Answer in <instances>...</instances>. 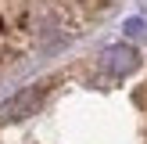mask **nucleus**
I'll return each mask as SVG.
<instances>
[{
  "label": "nucleus",
  "mask_w": 147,
  "mask_h": 144,
  "mask_svg": "<svg viewBox=\"0 0 147 144\" xmlns=\"http://www.w3.org/2000/svg\"><path fill=\"white\" fill-rule=\"evenodd\" d=\"M50 83L61 112L47 130L0 122L14 144H147V58L133 43H111Z\"/></svg>",
  "instance_id": "1"
}]
</instances>
